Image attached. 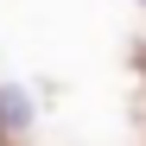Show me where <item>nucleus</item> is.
<instances>
[{
    "instance_id": "1",
    "label": "nucleus",
    "mask_w": 146,
    "mask_h": 146,
    "mask_svg": "<svg viewBox=\"0 0 146 146\" xmlns=\"http://www.w3.org/2000/svg\"><path fill=\"white\" fill-rule=\"evenodd\" d=\"M26 121H32L26 89H0V127H26Z\"/></svg>"
}]
</instances>
